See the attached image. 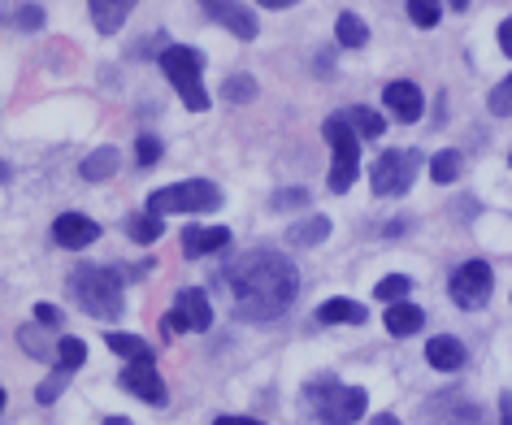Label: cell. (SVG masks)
Instances as JSON below:
<instances>
[{"label":"cell","instance_id":"47","mask_svg":"<svg viewBox=\"0 0 512 425\" xmlns=\"http://www.w3.org/2000/svg\"><path fill=\"white\" fill-rule=\"evenodd\" d=\"M0 14H5V9H0Z\"/></svg>","mask_w":512,"mask_h":425},{"label":"cell","instance_id":"10","mask_svg":"<svg viewBox=\"0 0 512 425\" xmlns=\"http://www.w3.org/2000/svg\"><path fill=\"white\" fill-rule=\"evenodd\" d=\"M200 5H204V14L213 22H222L235 40H256V31H261L256 14H248V5H239V0H200Z\"/></svg>","mask_w":512,"mask_h":425},{"label":"cell","instance_id":"24","mask_svg":"<svg viewBox=\"0 0 512 425\" xmlns=\"http://www.w3.org/2000/svg\"><path fill=\"white\" fill-rule=\"evenodd\" d=\"M87 365V343L74 339V334H66V339L57 343V369L61 373H79Z\"/></svg>","mask_w":512,"mask_h":425},{"label":"cell","instance_id":"5","mask_svg":"<svg viewBox=\"0 0 512 425\" xmlns=\"http://www.w3.org/2000/svg\"><path fill=\"white\" fill-rule=\"evenodd\" d=\"M322 135H326L330 152H335V161H330V191L343 196V191L356 183V174H361V139H356L352 122L343 118V113L322 126Z\"/></svg>","mask_w":512,"mask_h":425},{"label":"cell","instance_id":"12","mask_svg":"<svg viewBox=\"0 0 512 425\" xmlns=\"http://www.w3.org/2000/svg\"><path fill=\"white\" fill-rule=\"evenodd\" d=\"M53 239L61 243V248H92V243L100 239V226L92 222L87 213H61L53 222Z\"/></svg>","mask_w":512,"mask_h":425},{"label":"cell","instance_id":"36","mask_svg":"<svg viewBox=\"0 0 512 425\" xmlns=\"http://www.w3.org/2000/svg\"><path fill=\"white\" fill-rule=\"evenodd\" d=\"M270 204L274 209H300V204H309V191H278Z\"/></svg>","mask_w":512,"mask_h":425},{"label":"cell","instance_id":"19","mask_svg":"<svg viewBox=\"0 0 512 425\" xmlns=\"http://www.w3.org/2000/svg\"><path fill=\"white\" fill-rule=\"evenodd\" d=\"M365 317H369L365 304H356V300H326L317 308V321H322V326H361Z\"/></svg>","mask_w":512,"mask_h":425},{"label":"cell","instance_id":"30","mask_svg":"<svg viewBox=\"0 0 512 425\" xmlns=\"http://www.w3.org/2000/svg\"><path fill=\"white\" fill-rule=\"evenodd\" d=\"M486 105H491L495 118H512V74L504 83H495L491 87V96H486Z\"/></svg>","mask_w":512,"mask_h":425},{"label":"cell","instance_id":"25","mask_svg":"<svg viewBox=\"0 0 512 425\" xmlns=\"http://www.w3.org/2000/svg\"><path fill=\"white\" fill-rule=\"evenodd\" d=\"M335 40L343 44V48H365L369 44V27L356 14H339V22H335Z\"/></svg>","mask_w":512,"mask_h":425},{"label":"cell","instance_id":"43","mask_svg":"<svg viewBox=\"0 0 512 425\" xmlns=\"http://www.w3.org/2000/svg\"><path fill=\"white\" fill-rule=\"evenodd\" d=\"M105 425H135V421H131V417H109Z\"/></svg>","mask_w":512,"mask_h":425},{"label":"cell","instance_id":"15","mask_svg":"<svg viewBox=\"0 0 512 425\" xmlns=\"http://www.w3.org/2000/svg\"><path fill=\"white\" fill-rule=\"evenodd\" d=\"M174 308L187 317V326L191 330H209L213 326V304H209V295H204L200 287H187V291H178V300Z\"/></svg>","mask_w":512,"mask_h":425},{"label":"cell","instance_id":"13","mask_svg":"<svg viewBox=\"0 0 512 425\" xmlns=\"http://www.w3.org/2000/svg\"><path fill=\"white\" fill-rule=\"evenodd\" d=\"M382 100H387V109H391L400 122H417L421 109H426V100H421V87L408 83V79H395V83L382 87Z\"/></svg>","mask_w":512,"mask_h":425},{"label":"cell","instance_id":"31","mask_svg":"<svg viewBox=\"0 0 512 425\" xmlns=\"http://www.w3.org/2000/svg\"><path fill=\"white\" fill-rule=\"evenodd\" d=\"M222 92H226L230 105H243V100H252V96H256V83H252V74H235V79H230Z\"/></svg>","mask_w":512,"mask_h":425},{"label":"cell","instance_id":"34","mask_svg":"<svg viewBox=\"0 0 512 425\" xmlns=\"http://www.w3.org/2000/svg\"><path fill=\"white\" fill-rule=\"evenodd\" d=\"M183 330H191V326H187V317L178 313V308H170V313L161 317V334H165V339H174V334H183Z\"/></svg>","mask_w":512,"mask_h":425},{"label":"cell","instance_id":"20","mask_svg":"<svg viewBox=\"0 0 512 425\" xmlns=\"http://www.w3.org/2000/svg\"><path fill=\"white\" fill-rule=\"evenodd\" d=\"M118 165H122L118 148H96V152H87V157H83L79 174L87 178V183H105V178L118 174Z\"/></svg>","mask_w":512,"mask_h":425},{"label":"cell","instance_id":"32","mask_svg":"<svg viewBox=\"0 0 512 425\" xmlns=\"http://www.w3.org/2000/svg\"><path fill=\"white\" fill-rule=\"evenodd\" d=\"M135 161L144 165V170H148V165H157V161H161V139H157V135H139V144H135Z\"/></svg>","mask_w":512,"mask_h":425},{"label":"cell","instance_id":"35","mask_svg":"<svg viewBox=\"0 0 512 425\" xmlns=\"http://www.w3.org/2000/svg\"><path fill=\"white\" fill-rule=\"evenodd\" d=\"M18 27H22V31H40V27H44V9L22 5V9H18Z\"/></svg>","mask_w":512,"mask_h":425},{"label":"cell","instance_id":"16","mask_svg":"<svg viewBox=\"0 0 512 425\" xmlns=\"http://www.w3.org/2000/svg\"><path fill=\"white\" fill-rule=\"evenodd\" d=\"M426 360L443 373H456L460 365H465V343L452 339V334H434V339L426 343Z\"/></svg>","mask_w":512,"mask_h":425},{"label":"cell","instance_id":"8","mask_svg":"<svg viewBox=\"0 0 512 425\" xmlns=\"http://www.w3.org/2000/svg\"><path fill=\"white\" fill-rule=\"evenodd\" d=\"M491 287H495V274L486 261H465L447 282V295L456 300V308H465V313H478V308L491 304Z\"/></svg>","mask_w":512,"mask_h":425},{"label":"cell","instance_id":"4","mask_svg":"<svg viewBox=\"0 0 512 425\" xmlns=\"http://www.w3.org/2000/svg\"><path fill=\"white\" fill-rule=\"evenodd\" d=\"M309 408L322 425H352L356 417H365L369 395L361 386H343L335 378H322L309 386Z\"/></svg>","mask_w":512,"mask_h":425},{"label":"cell","instance_id":"14","mask_svg":"<svg viewBox=\"0 0 512 425\" xmlns=\"http://www.w3.org/2000/svg\"><path fill=\"white\" fill-rule=\"evenodd\" d=\"M226 243H230V230H226V226H187V230H183V252L191 256V261L222 252Z\"/></svg>","mask_w":512,"mask_h":425},{"label":"cell","instance_id":"22","mask_svg":"<svg viewBox=\"0 0 512 425\" xmlns=\"http://www.w3.org/2000/svg\"><path fill=\"white\" fill-rule=\"evenodd\" d=\"M105 343H109V352L126 356L131 365H152V360H157V356H152V347L144 339H135V334H118V330H113V334H105Z\"/></svg>","mask_w":512,"mask_h":425},{"label":"cell","instance_id":"26","mask_svg":"<svg viewBox=\"0 0 512 425\" xmlns=\"http://www.w3.org/2000/svg\"><path fill=\"white\" fill-rule=\"evenodd\" d=\"M343 118H348V122H352V131H356V135H361V139H378L382 131H387V122H382V118H378V113H374V109H365V105H356L352 113H343Z\"/></svg>","mask_w":512,"mask_h":425},{"label":"cell","instance_id":"11","mask_svg":"<svg viewBox=\"0 0 512 425\" xmlns=\"http://www.w3.org/2000/svg\"><path fill=\"white\" fill-rule=\"evenodd\" d=\"M118 382H122V391H131L135 399H144L152 408L165 404V382H161L157 365H126Z\"/></svg>","mask_w":512,"mask_h":425},{"label":"cell","instance_id":"3","mask_svg":"<svg viewBox=\"0 0 512 425\" xmlns=\"http://www.w3.org/2000/svg\"><path fill=\"white\" fill-rule=\"evenodd\" d=\"M161 70L165 79H170V87L178 92V100L191 109V113H204L209 109V92H204L200 74H204V53L191 44H170L161 53Z\"/></svg>","mask_w":512,"mask_h":425},{"label":"cell","instance_id":"45","mask_svg":"<svg viewBox=\"0 0 512 425\" xmlns=\"http://www.w3.org/2000/svg\"><path fill=\"white\" fill-rule=\"evenodd\" d=\"M0 412H5V386H0Z\"/></svg>","mask_w":512,"mask_h":425},{"label":"cell","instance_id":"38","mask_svg":"<svg viewBox=\"0 0 512 425\" xmlns=\"http://www.w3.org/2000/svg\"><path fill=\"white\" fill-rule=\"evenodd\" d=\"M499 48L512 57V18H504V27H499Z\"/></svg>","mask_w":512,"mask_h":425},{"label":"cell","instance_id":"1","mask_svg":"<svg viewBox=\"0 0 512 425\" xmlns=\"http://www.w3.org/2000/svg\"><path fill=\"white\" fill-rule=\"evenodd\" d=\"M230 282V300H235V313L243 321H274L283 317L291 304H296L300 291V274L287 256L274 252H252L243 256L239 265L226 269Z\"/></svg>","mask_w":512,"mask_h":425},{"label":"cell","instance_id":"17","mask_svg":"<svg viewBox=\"0 0 512 425\" xmlns=\"http://www.w3.org/2000/svg\"><path fill=\"white\" fill-rule=\"evenodd\" d=\"M139 5V0H92V22L100 35H118L122 22L131 18V9Z\"/></svg>","mask_w":512,"mask_h":425},{"label":"cell","instance_id":"42","mask_svg":"<svg viewBox=\"0 0 512 425\" xmlns=\"http://www.w3.org/2000/svg\"><path fill=\"white\" fill-rule=\"evenodd\" d=\"M374 425H400V417H391V412H378Z\"/></svg>","mask_w":512,"mask_h":425},{"label":"cell","instance_id":"37","mask_svg":"<svg viewBox=\"0 0 512 425\" xmlns=\"http://www.w3.org/2000/svg\"><path fill=\"white\" fill-rule=\"evenodd\" d=\"M35 321H44V326H61V308H53V304H35Z\"/></svg>","mask_w":512,"mask_h":425},{"label":"cell","instance_id":"6","mask_svg":"<svg viewBox=\"0 0 512 425\" xmlns=\"http://www.w3.org/2000/svg\"><path fill=\"white\" fill-rule=\"evenodd\" d=\"M222 209V191H217L209 178H187V183L174 187H157L148 196V213H213Z\"/></svg>","mask_w":512,"mask_h":425},{"label":"cell","instance_id":"46","mask_svg":"<svg viewBox=\"0 0 512 425\" xmlns=\"http://www.w3.org/2000/svg\"><path fill=\"white\" fill-rule=\"evenodd\" d=\"M508 165H512V157H508Z\"/></svg>","mask_w":512,"mask_h":425},{"label":"cell","instance_id":"21","mask_svg":"<svg viewBox=\"0 0 512 425\" xmlns=\"http://www.w3.org/2000/svg\"><path fill=\"white\" fill-rule=\"evenodd\" d=\"M322 239H330V217H304V222H296L287 230V243L291 248H317Z\"/></svg>","mask_w":512,"mask_h":425},{"label":"cell","instance_id":"23","mask_svg":"<svg viewBox=\"0 0 512 425\" xmlns=\"http://www.w3.org/2000/svg\"><path fill=\"white\" fill-rule=\"evenodd\" d=\"M126 235L135 243H157L165 235V222L157 213H135V217H126Z\"/></svg>","mask_w":512,"mask_h":425},{"label":"cell","instance_id":"28","mask_svg":"<svg viewBox=\"0 0 512 425\" xmlns=\"http://www.w3.org/2000/svg\"><path fill=\"white\" fill-rule=\"evenodd\" d=\"M430 178H434V183H456V178H460V152H456V148L434 152V161H430Z\"/></svg>","mask_w":512,"mask_h":425},{"label":"cell","instance_id":"40","mask_svg":"<svg viewBox=\"0 0 512 425\" xmlns=\"http://www.w3.org/2000/svg\"><path fill=\"white\" fill-rule=\"evenodd\" d=\"M213 425H265V421H252V417H217Z\"/></svg>","mask_w":512,"mask_h":425},{"label":"cell","instance_id":"29","mask_svg":"<svg viewBox=\"0 0 512 425\" xmlns=\"http://www.w3.org/2000/svg\"><path fill=\"white\" fill-rule=\"evenodd\" d=\"M408 291H413V278H404V274H387V278H382L378 287H374V295H378L382 304H400Z\"/></svg>","mask_w":512,"mask_h":425},{"label":"cell","instance_id":"9","mask_svg":"<svg viewBox=\"0 0 512 425\" xmlns=\"http://www.w3.org/2000/svg\"><path fill=\"white\" fill-rule=\"evenodd\" d=\"M421 425H482V408L460 399L456 391H439L421 408Z\"/></svg>","mask_w":512,"mask_h":425},{"label":"cell","instance_id":"2","mask_svg":"<svg viewBox=\"0 0 512 425\" xmlns=\"http://www.w3.org/2000/svg\"><path fill=\"white\" fill-rule=\"evenodd\" d=\"M70 295H74V304H79L83 313H92L96 321H118L126 308L122 274L109 265H74Z\"/></svg>","mask_w":512,"mask_h":425},{"label":"cell","instance_id":"44","mask_svg":"<svg viewBox=\"0 0 512 425\" xmlns=\"http://www.w3.org/2000/svg\"><path fill=\"white\" fill-rule=\"evenodd\" d=\"M5 178H9V170H5V161H0V183H5Z\"/></svg>","mask_w":512,"mask_h":425},{"label":"cell","instance_id":"39","mask_svg":"<svg viewBox=\"0 0 512 425\" xmlns=\"http://www.w3.org/2000/svg\"><path fill=\"white\" fill-rule=\"evenodd\" d=\"M499 425H512V395H499Z\"/></svg>","mask_w":512,"mask_h":425},{"label":"cell","instance_id":"7","mask_svg":"<svg viewBox=\"0 0 512 425\" xmlns=\"http://www.w3.org/2000/svg\"><path fill=\"white\" fill-rule=\"evenodd\" d=\"M421 170V152L413 148H395V152H382L369 170V183H374V196H404L413 187V178Z\"/></svg>","mask_w":512,"mask_h":425},{"label":"cell","instance_id":"27","mask_svg":"<svg viewBox=\"0 0 512 425\" xmlns=\"http://www.w3.org/2000/svg\"><path fill=\"white\" fill-rule=\"evenodd\" d=\"M439 18H443V0H408V22L421 31H430V27H439Z\"/></svg>","mask_w":512,"mask_h":425},{"label":"cell","instance_id":"33","mask_svg":"<svg viewBox=\"0 0 512 425\" xmlns=\"http://www.w3.org/2000/svg\"><path fill=\"white\" fill-rule=\"evenodd\" d=\"M18 343H22V352H31L35 360L48 356V339H44V334H35V326H22L18 330Z\"/></svg>","mask_w":512,"mask_h":425},{"label":"cell","instance_id":"18","mask_svg":"<svg viewBox=\"0 0 512 425\" xmlns=\"http://www.w3.org/2000/svg\"><path fill=\"white\" fill-rule=\"evenodd\" d=\"M395 339H408V334H417L421 326H426V313H421L417 304H408V300H400V304H387V321H382Z\"/></svg>","mask_w":512,"mask_h":425},{"label":"cell","instance_id":"41","mask_svg":"<svg viewBox=\"0 0 512 425\" xmlns=\"http://www.w3.org/2000/svg\"><path fill=\"white\" fill-rule=\"evenodd\" d=\"M256 5H265V9H287V5H300V0H256Z\"/></svg>","mask_w":512,"mask_h":425}]
</instances>
